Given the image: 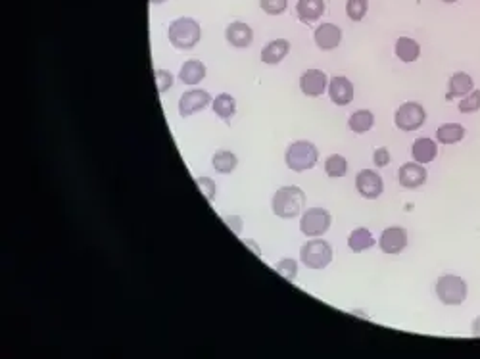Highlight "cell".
<instances>
[{"label": "cell", "instance_id": "obj_1", "mask_svg": "<svg viewBox=\"0 0 480 359\" xmlns=\"http://www.w3.org/2000/svg\"><path fill=\"white\" fill-rule=\"evenodd\" d=\"M305 194L298 186H280L273 196V212L280 219H294L302 214Z\"/></svg>", "mask_w": 480, "mask_h": 359}, {"label": "cell", "instance_id": "obj_2", "mask_svg": "<svg viewBox=\"0 0 480 359\" xmlns=\"http://www.w3.org/2000/svg\"><path fill=\"white\" fill-rule=\"evenodd\" d=\"M169 40L179 50H191L200 40V25L191 17H179L169 25Z\"/></svg>", "mask_w": 480, "mask_h": 359}, {"label": "cell", "instance_id": "obj_3", "mask_svg": "<svg viewBox=\"0 0 480 359\" xmlns=\"http://www.w3.org/2000/svg\"><path fill=\"white\" fill-rule=\"evenodd\" d=\"M319 160L317 146L307 141H298L290 144L287 150V166L296 173H302L305 169H312Z\"/></svg>", "mask_w": 480, "mask_h": 359}, {"label": "cell", "instance_id": "obj_4", "mask_svg": "<svg viewBox=\"0 0 480 359\" xmlns=\"http://www.w3.org/2000/svg\"><path fill=\"white\" fill-rule=\"evenodd\" d=\"M300 260L310 269H325L333 262V248L327 240H310L300 250Z\"/></svg>", "mask_w": 480, "mask_h": 359}, {"label": "cell", "instance_id": "obj_5", "mask_svg": "<svg viewBox=\"0 0 480 359\" xmlns=\"http://www.w3.org/2000/svg\"><path fill=\"white\" fill-rule=\"evenodd\" d=\"M436 296L446 305H461L467 300V282L457 275H442L436 282Z\"/></svg>", "mask_w": 480, "mask_h": 359}, {"label": "cell", "instance_id": "obj_6", "mask_svg": "<svg viewBox=\"0 0 480 359\" xmlns=\"http://www.w3.org/2000/svg\"><path fill=\"white\" fill-rule=\"evenodd\" d=\"M333 217L327 209L323 208H312L305 212L300 221V231L304 232L305 237H321L328 231Z\"/></svg>", "mask_w": 480, "mask_h": 359}, {"label": "cell", "instance_id": "obj_7", "mask_svg": "<svg viewBox=\"0 0 480 359\" xmlns=\"http://www.w3.org/2000/svg\"><path fill=\"white\" fill-rule=\"evenodd\" d=\"M424 120H426L424 108L421 104H417V102H406L396 112V125L401 131H406V133L423 127Z\"/></svg>", "mask_w": 480, "mask_h": 359}, {"label": "cell", "instance_id": "obj_8", "mask_svg": "<svg viewBox=\"0 0 480 359\" xmlns=\"http://www.w3.org/2000/svg\"><path fill=\"white\" fill-rule=\"evenodd\" d=\"M211 102V96L206 90H200V88H194V90H189L181 96L179 100V113L183 118H189V115H194V113L202 112L204 108H208V104Z\"/></svg>", "mask_w": 480, "mask_h": 359}, {"label": "cell", "instance_id": "obj_9", "mask_svg": "<svg viewBox=\"0 0 480 359\" xmlns=\"http://www.w3.org/2000/svg\"><path fill=\"white\" fill-rule=\"evenodd\" d=\"M355 189H358V192H360L363 198L373 200L378 198L383 194L384 184L378 173L371 171V169H363L355 177Z\"/></svg>", "mask_w": 480, "mask_h": 359}, {"label": "cell", "instance_id": "obj_10", "mask_svg": "<svg viewBox=\"0 0 480 359\" xmlns=\"http://www.w3.org/2000/svg\"><path fill=\"white\" fill-rule=\"evenodd\" d=\"M378 246L384 254H400L403 252V248L408 246V232L401 227H390L383 232Z\"/></svg>", "mask_w": 480, "mask_h": 359}, {"label": "cell", "instance_id": "obj_11", "mask_svg": "<svg viewBox=\"0 0 480 359\" xmlns=\"http://www.w3.org/2000/svg\"><path fill=\"white\" fill-rule=\"evenodd\" d=\"M328 96L336 106H348L353 100V85L352 81L346 79L342 75H336L328 83Z\"/></svg>", "mask_w": 480, "mask_h": 359}, {"label": "cell", "instance_id": "obj_12", "mask_svg": "<svg viewBox=\"0 0 480 359\" xmlns=\"http://www.w3.org/2000/svg\"><path fill=\"white\" fill-rule=\"evenodd\" d=\"M398 181L403 189H419L423 186L426 181V169L423 168V163H403L398 171Z\"/></svg>", "mask_w": 480, "mask_h": 359}, {"label": "cell", "instance_id": "obj_13", "mask_svg": "<svg viewBox=\"0 0 480 359\" xmlns=\"http://www.w3.org/2000/svg\"><path fill=\"white\" fill-rule=\"evenodd\" d=\"M300 88L305 96H321L327 88V75L321 70H307L300 79Z\"/></svg>", "mask_w": 480, "mask_h": 359}, {"label": "cell", "instance_id": "obj_14", "mask_svg": "<svg viewBox=\"0 0 480 359\" xmlns=\"http://www.w3.org/2000/svg\"><path fill=\"white\" fill-rule=\"evenodd\" d=\"M342 31L335 24H323L315 29V42L321 50H333L340 45Z\"/></svg>", "mask_w": 480, "mask_h": 359}, {"label": "cell", "instance_id": "obj_15", "mask_svg": "<svg viewBox=\"0 0 480 359\" xmlns=\"http://www.w3.org/2000/svg\"><path fill=\"white\" fill-rule=\"evenodd\" d=\"M411 156H413V160L417 163H431L438 156V146L429 136L417 138L413 146H411Z\"/></svg>", "mask_w": 480, "mask_h": 359}, {"label": "cell", "instance_id": "obj_16", "mask_svg": "<svg viewBox=\"0 0 480 359\" xmlns=\"http://www.w3.org/2000/svg\"><path fill=\"white\" fill-rule=\"evenodd\" d=\"M325 12V2L323 0H298L296 14L302 24H313L317 22Z\"/></svg>", "mask_w": 480, "mask_h": 359}, {"label": "cell", "instance_id": "obj_17", "mask_svg": "<svg viewBox=\"0 0 480 359\" xmlns=\"http://www.w3.org/2000/svg\"><path fill=\"white\" fill-rule=\"evenodd\" d=\"M254 39V31L250 29V25L242 24V22H234L227 27V40L232 47L246 48Z\"/></svg>", "mask_w": 480, "mask_h": 359}, {"label": "cell", "instance_id": "obj_18", "mask_svg": "<svg viewBox=\"0 0 480 359\" xmlns=\"http://www.w3.org/2000/svg\"><path fill=\"white\" fill-rule=\"evenodd\" d=\"M472 77L469 73L457 72L454 73V77L449 79V88H448V98H465L472 90Z\"/></svg>", "mask_w": 480, "mask_h": 359}, {"label": "cell", "instance_id": "obj_19", "mask_svg": "<svg viewBox=\"0 0 480 359\" xmlns=\"http://www.w3.org/2000/svg\"><path fill=\"white\" fill-rule=\"evenodd\" d=\"M288 50H290V42L285 39H277V40H271L267 47L262 50V62H265V64H279L280 60H285V56L288 54Z\"/></svg>", "mask_w": 480, "mask_h": 359}, {"label": "cell", "instance_id": "obj_20", "mask_svg": "<svg viewBox=\"0 0 480 359\" xmlns=\"http://www.w3.org/2000/svg\"><path fill=\"white\" fill-rule=\"evenodd\" d=\"M179 77L183 81L184 85H198L204 77H206V67L198 60H189L184 62L183 67H181V73Z\"/></svg>", "mask_w": 480, "mask_h": 359}, {"label": "cell", "instance_id": "obj_21", "mask_svg": "<svg viewBox=\"0 0 480 359\" xmlns=\"http://www.w3.org/2000/svg\"><path fill=\"white\" fill-rule=\"evenodd\" d=\"M419 54H421L419 42L409 39V37H400V39H398V42H396V56L400 58L401 62H406V64L415 62L417 58H419Z\"/></svg>", "mask_w": 480, "mask_h": 359}, {"label": "cell", "instance_id": "obj_22", "mask_svg": "<svg viewBox=\"0 0 480 359\" xmlns=\"http://www.w3.org/2000/svg\"><path fill=\"white\" fill-rule=\"evenodd\" d=\"M348 246H350V250L355 252V254H361V252H365V250H369V248L375 246V239H373L371 231L360 227V229L352 231L350 239H348Z\"/></svg>", "mask_w": 480, "mask_h": 359}, {"label": "cell", "instance_id": "obj_23", "mask_svg": "<svg viewBox=\"0 0 480 359\" xmlns=\"http://www.w3.org/2000/svg\"><path fill=\"white\" fill-rule=\"evenodd\" d=\"M463 136L465 127L459 125V123H448V125H442L436 131V141L442 144H456L459 141H463Z\"/></svg>", "mask_w": 480, "mask_h": 359}, {"label": "cell", "instance_id": "obj_24", "mask_svg": "<svg viewBox=\"0 0 480 359\" xmlns=\"http://www.w3.org/2000/svg\"><path fill=\"white\" fill-rule=\"evenodd\" d=\"M211 163H214V169H216L217 173H223V175H227V173H231V171H234V168H237V156L232 154V152L229 150H217L216 154H214V160H211Z\"/></svg>", "mask_w": 480, "mask_h": 359}, {"label": "cell", "instance_id": "obj_25", "mask_svg": "<svg viewBox=\"0 0 480 359\" xmlns=\"http://www.w3.org/2000/svg\"><path fill=\"white\" fill-rule=\"evenodd\" d=\"M348 125H350V129H352L353 133H358V135L367 133V131H371V127L375 125V115L369 112V110H360V112H355L352 118H350Z\"/></svg>", "mask_w": 480, "mask_h": 359}, {"label": "cell", "instance_id": "obj_26", "mask_svg": "<svg viewBox=\"0 0 480 359\" xmlns=\"http://www.w3.org/2000/svg\"><path fill=\"white\" fill-rule=\"evenodd\" d=\"M214 112L221 118V120H231L232 113L237 112V102L231 95H219L214 100Z\"/></svg>", "mask_w": 480, "mask_h": 359}, {"label": "cell", "instance_id": "obj_27", "mask_svg": "<svg viewBox=\"0 0 480 359\" xmlns=\"http://www.w3.org/2000/svg\"><path fill=\"white\" fill-rule=\"evenodd\" d=\"M325 173L333 179H338V177H344L348 173V161L342 158V156H330L327 161H325Z\"/></svg>", "mask_w": 480, "mask_h": 359}, {"label": "cell", "instance_id": "obj_28", "mask_svg": "<svg viewBox=\"0 0 480 359\" xmlns=\"http://www.w3.org/2000/svg\"><path fill=\"white\" fill-rule=\"evenodd\" d=\"M367 0H348V4H346V14H348V17H350L352 22H361L363 16L367 14Z\"/></svg>", "mask_w": 480, "mask_h": 359}, {"label": "cell", "instance_id": "obj_29", "mask_svg": "<svg viewBox=\"0 0 480 359\" xmlns=\"http://www.w3.org/2000/svg\"><path fill=\"white\" fill-rule=\"evenodd\" d=\"M480 110V90H471L459 104L461 113H474Z\"/></svg>", "mask_w": 480, "mask_h": 359}, {"label": "cell", "instance_id": "obj_30", "mask_svg": "<svg viewBox=\"0 0 480 359\" xmlns=\"http://www.w3.org/2000/svg\"><path fill=\"white\" fill-rule=\"evenodd\" d=\"M259 6H262L265 14L277 16V14H282L287 10L288 0H259Z\"/></svg>", "mask_w": 480, "mask_h": 359}, {"label": "cell", "instance_id": "obj_31", "mask_svg": "<svg viewBox=\"0 0 480 359\" xmlns=\"http://www.w3.org/2000/svg\"><path fill=\"white\" fill-rule=\"evenodd\" d=\"M277 271L280 273V277H285L287 280H294L298 275V264L294 260H282L277 265Z\"/></svg>", "mask_w": 480, "mask_h": 359}, {"label": "cell", "instance_id": "obj_32", "mask_svg": "<svg viewBox=\"0 0 480 359\" xmlns=\"http://www.w3.org/2000/svg\"><path fill=\"white\" fill-rule=\"evenodd\" d=\"M156 85H158V93H168L173 85V75L168 70H158L156 72Z\"/></svg>", "mask_w": 480, "mask_h": 359}, {"label": "cell", "instance_id": "obj_33", "mask_svg": "<svg viewBox=\"0 0 480 359\" xmlns=\"http://www.w3.org/2000/svg\"><path fill=\"white\" fill-rule=\"evenodd\" d=\"M196 184L200 186V191L204 192V196H206L209 202L216 198V183H214V179H209V177H198V179H196Z\"/></svg>", "mask_w": 480, "mask_h": 359}, {"label": "cell", "instance_id": "obj_34", "mask_svg": "<svg viewBox=\"0 0 480 359\" xmlns=\"http://www.w3.org/2000/svg\"><path fill=\"white\" fill-rule=\"evenodd\" d=\"M373 161H375L376 168L388 166V163H390V152H388V148H378V150H375V154H373Z\"/></svg>", "mask_w": 480, "mask_h": 359}, {"label": "cell", "instance_id": "obj_35", "mask_svg": "<svg viewBox=\"0 0 480 359\" xmlns=\"http://www.w3.org/2000/svg\"><path fill=\"white\" fill-rule=\"evenodd\" d=\"M472 335L480 336V317H477V319L472 321Z\"/></svg>", "mask_w": 480, "mask_h": 359}, {"label": "cell", "instance_id": "obj_36", "mask_svg": "<svg viewBox=\"0 0 480 359\" xmlns=\"http://www.w3.org/2000/svg\"><path fill=\"white\" fill-rule=\"evenodd\" d=\"M152 4H161V2H166V0H150Z\"/></svg>", "mask_w": 480, "mask_h": 359}, {"label": "cell", "instance_id": "obj_37", "mask_svg": "<svg viewBox=\"0 0 480 359\" xmlns=\"http://www.w3.org/2000/svg\"><path fill=\"white\" fill-rule=\"evenodd\" d=\"M444 2H449V4H451V2H457V0H444Z\"/></svg>", "mask_w": 480, "mask_h": 359}]
</instances>
